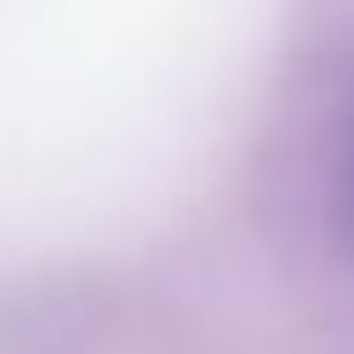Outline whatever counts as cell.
Segmentation results:
<instances>
[{
    "mask_svg": "<svg viewBox=\"0 0 354 354\" xmlns=\"http://www.w3.org/2000/svg\"><path fill=\"white\" fill-rule=\"evenodd\" d=\"M324 196H332V226L354 249V91L339 106V129H332V166H324Z\"/></svg>",
    "mask_w": 354,
    "mask_h": 354,
    "instance_id": "cell-1",
    "label": "cell"
}]
</instances>
